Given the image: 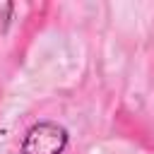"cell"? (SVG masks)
<instances>
[{
  "mask_svg": "<svg viewBox=\"0 0 154 154\" xmlns=\"http://www.w3.org/2000/svg\"><path fill=\"white\" fill-rule=\"evenodd\" d=\"M65 147L67 130L53 120H41L26 130L19 154H63Z\"/></svg>",
  "mask_w": 154,
  "mask_h": 154,
  "instance_id": "cell-1",
  "label": "cell"
},
{
  "mask_svg": "<svg viewBox=\"0 0 154 154\" xmlns=\"http://www.w3.org/2000/svg\"><path fill=\"white\" fill-rule=\"evenodd\" d=\"M14 5L12 2H0V31L7 29V22H10V14H12Z\"/></svg>",
  "mask_w": 154,
  "mask_h": 154,
  "instance_id": "cell-2",
  "label": "cell"
}]
</instances>
